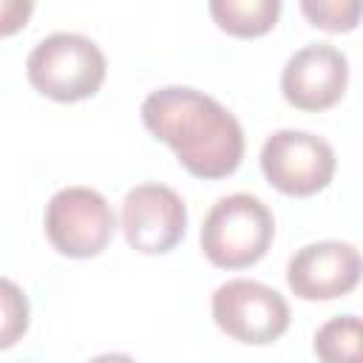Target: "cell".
<instances>
[{
	"mask_svg": "<svg viewBox=\"0 0 363 363\" xmlns=\"http://www.w3.org/2000/svg\"><path fill=\"white\" fill-rule=\"evenodd\" d=\"M272 238V210L252 193H230L218 199L201 224V250L224 269L252 267L267 255Z\"/></svg>",
	"mask_w": 363,
	"mask_h": 363,
	"instance_id": "obj_3",
	"label": "cell"
},
{
	"mask_svg": "<svg viewBox=\"0 0 363 363\" xmlns=\"http://www.w3.org/2000/svg\"><path fill=\"white\" fill-rule=\"evenodd\" d=\"M349 60L332 43H309L298 48L284 71L281 91L284 99L298 111H326L346 94Z\"/></svg>",
	"mask_w": 363,
	"mask_h": 363,
	"instance_id": "obj_8",
	"label": "cell"
},
{
	"mask_svg": "<svg viewBox=\"0 0 363 363\" xmlns=\"http://www.w3.org/2000/svg\"><path fill=\"white\" fill-rule=\"evenodd\" d=\"M31 11H34L31 0H0V37L20 31L31 17Z\"/></svg>",
	"mask_w": 363,
	"mask_h": 363,
	"instance_id": "obj_14",
	"label": "cell"
},
{
	"mask_svg": "<svg viewBox=\"0 0 363 363\" xmlns=\"http://www.w3.org/2000/svg\"><path fill=\"white\" fill-rule=\"evenodd\" d=\"M301 11L318 28L352 31L357 26V17H360V3L357 0H303Z\"/></svg>",
	"mask_w": 363,
	"mask_h": 363,
	"instance_id": "obj_13",
	"label": "cell"
},
{
	"mask_svg": "<svg viewBox=\"0 0 363 363\" xmlns=\"http://www.w3.org/2000/svg\"><path fill=\"white\" fill-rule=\"evenodd\" d=\"M360 281V252L349 241H312L286 264V284L303 301H332Z\"/></svg>",
	"mask_w": 363,
	"mask_h": 363,
	"instance_id": "obj_9",
	"label": "cell"
},
{
	"mask_svg": "<svg viewBox=\"0 0 363 363\" xmlns=\"http://www.w3.org/2000/svg\"><path fill=\"white\" fill-rule=\"evenodd\" d=\"M122 233L125 241L145 255L170 252L187 230V207L182 196L159 182L136 184L122 199Z\"/></svg>",
	"mask_w": 363,
	"mask_h": 363,
	"instance_id": "obj_7",
	"label": "cell"
},
{
	"mask_svg": "<svg viewBox=\"0 0 363 363\" xmlns=\"http://www.w3.org/2000/svg\"><path fill=\"white\" fill-rule=\"evenodd\" d=\"M28 329V298L26 292L9 281L0 278V349L14 346Z\"/></svg>",
	"mask_w": 363,
	"mask_h": 363,
	"instance_id": "obj_12",
	"label": "cell"
},
{
	"mask_svg": "<svg viewBox=\"0 0 363 363\" xmlns=\"http://www.w3.org/2000/svg\"><path fill=\"white\" fill-rule=\"evenodd\" d=\"M315 354L320 363H360V318H329L315 332Z\"/></svg>",
	"mask_w": 363,
	"mask_h": 363,
	"instance_id": "obj_11",
	"label": "cell"
},
{
	"mask_svg": "<svg viewBox=\"0 0 363 363\" xmlns=\"http://www.w3.org/2000/svg\"><path fill=\"white\" fill-rule=\"evenodd\" d=\"M335 150L326 139L284 128L267 136L261 147V170L267 182L286 196H312L335 176Z\"/></svg>",
	"mask_w": 363,
	"mask_h": 363,
	"instance_id": "obj_6",
	"label": "cell"
},
{
	"mask_svg": "<svg viewBox=\"0 0 363 363\" xmlns=\"http://www.w3.org/2000/svg\"><path fill=\"white\" fill-rule=\"evenodd\" d=\"M210 14L227 34L258 37L275 26L281 0H210Z\"/></svg>",
	"mask_w": 363,
	"mask_h": 363,
	"instance_id": "obj_10",
	"label": "cell"
},
{
	"mask_svg": "<svg viewBox=\"0 0 363 363\" xmlns=\"http://www.w3.org/2000/svg\"><path fill=\"white\" fill-rule=\"evenodd\" d=\"M88 363H136V360L130 354H122V352H105V354L91 357Z\"/></svg>",
	"mask_w": 363,
	"mask_h": 363,
	"instance_id": "obj_15",
	"label": "cell"
},
{
	"mask_svg": "<svg viewBox=\"0 0 363 363\" xmlns=\"http://www.w3.org/2000/svg\"><path fill=\"white\" fill-rule=\"evenodd\" d=\"M213 320L238 343L264 346L289 326V303L261 281L233 278L213 292Z\"/></svg>",
	"mask_w": 363,
	"mask_h": 363,
	"instance_id": "obj_5",
	"label": "cell"
},
{
	"mask_svg": "<svg viewBox=\"0 0 363 363\" xmlns=\"http://www.w3.org/2000/svg\"><path fill=\"white\" fill-rule=\"evenodd\" d=\"M142 122L199 179H224L244 159L241 122L218 99L190 85L150 91L142 102Z\"/></svg>",
	"mask_w": 363,
	"mask_h": 363,
	"instance_id": "obj_1",
	"label": "cell"
},
{
	"mask_svg": "<svg viewBox=\"0 0 363 363\" xmlns=\"http://www.w3.org/2000/svg\"><path fill=\"white\" fill-rule=\"evenodd\" d=\"M105 71L108 60L102 48L77 31H54L43 37L26 60L28 82L57 102H79L94 96L105 79Z\"/></svg>",
	"mask_w": 363,
	"mask_h": 363,
	"instance_id": "obj_2",
	"label": "cell"
},
{
	"mask_svg": "<svg viewBox=\"0 0 363 363\" xmlns=\"http://www.w3.org/2000/svg\"><path fill=\"white\" fill-rule=\"evenodd\" d=\"M116 227L108 199L82 184L57 190L45 204V235L57 252L68 258L99 255Z\"/></svg>",
	"mask_w": 363,
	"mask_h": 363,
	"instance_id": "obj_4",
	"label": "cell"
}]
</instances>
